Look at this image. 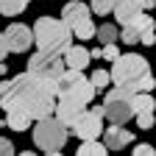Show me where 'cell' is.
I'll list each match as a JSON object with an SVG mask.
<instances>
[{
  "mask_svg": "<svg viewBox=\"0 0 156 156\" xmlns=\"http://www.w3.org/2000/svg\"><path fill=\"white\" fill-rule=\"evenodd\" d=\"M56 106V84L53 81H42L34 73H20L14 78L0 81V109H17L28 114L31 120L53 114Z\"/></svg>",
  "mask_w": 156,
  "mask_h": 156,
  "instance_id": "obj_1",
  "label": "cell"
},
{
  "mask_svg": "<svg viewBox=\"0 0 156 156\" xmlns=\"http://www.w3.org/2000/svg\"><path fill=\"white\" fill-rule=\"evenodd\" d=\"M34 45L45 53L62 56L70 45H73V31L56 17H39L34 23Z\"/></svg>",
  "mask_w": 156,
  "mask_h": 156,
  "instance_id": "obj_2",
  "label": "cell"
},
{
  "mask_svg": "<svg viewBox=\"0 0 156 156\" xmlns=\"http://www.w3.org/2000/svg\"><path fill=\"white\" fill-rule=\"evenodd\" d=\"M145 73H151L145 56H140V53H117V58H112L109 81L120 84V87H128L131 92H136Z\"/></svg>",
  "mask_w": 156,
  "mask_h": 156,
  "instance_id": "obj_3",
  "label": "cell"
},
{
  "mask_svg": "<svg viewBox=\"0 0 156 156\" xmlns=\"http://www.w3.org/2000/svg\"><path fill=\"white\" fill-rule=\"evenodd\" d=\"M67 134H70V128L58 117H53V114L39 117L34 126V145L42 148V153H48V156H56L67 145Z\"/></svg>",
  "mask_w": 156,
  "mask_h": 156,
  "instance_id": "obj_4",
  "label": "cell"
},
{
  "mask_svg": "<svg viewBox=\"0 0 156 156\" xmlns=\"http://www.w3.org/2000/svg\"><path fill=\"white\" fill-rule=\"evenodd\" d=\"M56 95H64V98H75L81 103H92L98 89L92 87V81H87V75L81 70H73V67H64V73L58 75L56 81Z\"/></svg>",
  "mask_w": 156,
  "mask_h": 156,
  "instance_id": "obj_5",
  "label": "cell"
},
{
  "mask_svg": "<svg viewBox=\"0 0 156 156\" xmlns=\"http://www.w3.org/2000/svg\"><path fill=\"white\" fill-rule=\"evenodd\" d=\"M64 58L62 56H53V53H45V50H36L31 58H28V73H34L36 78L42 81H58V75L64 73Z\"/></svg>",
  "mask_w": 156,
  "mask_h": 156,
  "instance_id": "obj_6",
  "label": "cell"
},
{
  "mask_svg": "<svg viewBox=\"0 0 156 156\" xmlns=\"http://www.w3.org/2000/svg\"><path fill=\"white\" fill-rule=\"evenodd\" d=\"M101 131H103V106L87 109V112L70 126V134H75L78 140H98Z\"/></svg>",
  "mask_w": 156,
  "mask_h": 156,
  "instance_id": "obj_7",
  "label": "cell"
},
{
  "mask_svg": "<svg viewBox=\"0 0 156 156\" xmlns=\"http://www.w3.org/2000/svg\"><path fill=\"white\" fill-rule=\"evenodd\" d=\"M3 42L9 48V53H25L31 45H34V34L28 25L23 23H11L6 31H3Z\"/></svg>",
  "mask_w": 156,
  "mask_h": 156,
  "instance_id": "obj_8",
  "label": "cell"
},
{
  "mask_svg": "<svg viewBox=\"0 0 156 156\" xmlns=\"http://www.w3.org/2000/svg\"><path fill=\"white\" fill-rule=\"evenodd\" d=\"M87 112V103H81V101H75V98H64V95H56V106H53V114L62 120L67 128L78 120Z\"/></svg>",
  "mask_w": 156,
  "mask_h": 156,
  "instance_id": "obj_9",
  "label": "cell"
},
{
  "mask_svg": "<svg viewBox=\"0 0 156 156\" xmlns=\"http://www.w3.org/2000/svg\"><path fill=\"white\" fill-rule=\"evenodd\" d=\"M131 101H126V98H109V101H103V117H109V123H117L123 126L131 120Z\"/></svg>",
  "mask_w": 156,
  "mask_h": 156,
  "instance_id": "obj_10",
  "label": "cell"
},
{
  "mask_svg": "<svg viewBox=\"0 0 156 156\" xmlns=\"http://www.w3.org/2000/svg\"><path fill=\"white\" fill-rule=\"evenodd\" d=\"M103 134V145L109 148V151H123L128 142H131V136H134V131H126L123 126H117V123H112L106 131H101Z\"/></svg>",
  "mask_w": 156,
  "mask_h": 156,
  "instance_id": "obj_11",
  "label": "cell"
},
{
  "mask_svg": "<svg viewBox=\"0 0 156 156\" xmlns=\"http://www.w3.org/2000/svg\"><path fill=\"white\" fill-rule=\"evenodd\" d=\"M89 14H92V11L81 3V0H67L64 9H62V23H64L67 28H73L81 17H89Z\"/></svg>",
  "mask_w": 156,
  "mask_h": 156,
  "instance_id": "obj_12",
  "label": "cell"
},
{
  "mask_svg": "<svg viewBox=\"0 0 156 156\" xmlns=\"http://www.w3.org/2000/svg\"><path fill=\"white\" fill-rule=\"evenodd\" d=\"M62 56H64V64H67V67H73V70H84V67L92 62L89 50H87V48H78V45H70Z\"/></svg>",
  "mask_w": 156,
  "mask_h": 156,
  "instance_id": "obj_13",
  "label": "cell"
},
{
  "mask_svg": "<svg viewBox=\"0 0 156 156\" xmlns=\"http://www.w3.org/2000/svg\"><path fill=\"white\" fill-rule=\"evenodd\" d=\"M112 11H114V17H117V23H120V25H128V23H131V20L140 14L142 9L136 6L134 0H120V3H117Z\"/></svg>",
  "mask_w": 156,
  "mask_h": 156,
  "instance_id": "obj_14",
  "label": "cell"
},
{
  "mask_svg": "<svg viewBox=\"0 0 156 156\" xmlns=\"http://www.w3.org/2000/svg\"><path fill=\"white\" fill-rule=\"evenodd\" d=\"M31 117L28 114H23V112H17V109H11V112H6V126L11 128V131H28L31 128Z\"/></svg>",
  "mask_w": 156,
  "mask_h": 156,
  "instance_id": "obj_15",
  "label": "cell"
},
{
  "mask_svg": "<svg viewBox=\"0 0 156 156\" xmlns=\"http://www.w3.org/2000/svg\"><path fill=\"white\" fill-rule=\"evenodd\" d=\"M131 109H134V114H140V112H153V109H156L153 95H151V92H134V95H131Z\"/></svg>",
  "mask_w": 156,
  "mask_h": 156,
  "instance_id": "obj_16",
  "label": "cell"
},
{
  "mask_svg": "<svg viewBox=\"0 0 156 156\" xmlns=\"http://www.w3.org/2000/svg\"><path fill=\"white\" fill-rule=\"evenodd\" d=\"M78 153H81V156H103V153H109V148L101 140H81Z\"/></svg>",
  "mask_w": 156,
  "mask_h": 156,
  "instance_id": "obj_17",
  "label": "cell"
},
{
  "mask_svg": "<svg viewBox=\"0 0 156 156\" xmlns=\"http://www.w3.org/2000/svg\"><path fill=\"white\" fill-rule=\"evenodd\" d=\"M31 0H0V14H6V17H17V14H23L28 9Z\"/></svg>",
  "mask_w": 156,
  "mask_h": 156,
  "instance_id": "obj_18",
  "label": "cell"
},
{
  "mask_svg": "<svg viewBox=\"0 0 156 156\" xmlns=\"http://www.w3.org/2000/svg\"><path fill=\"white\" fill-rule=\"evenodd\" d=\"M89 17H92V14H89ZM89 17H81V20H78V23L70 28L73 36H78V39H89V36H95V25H92Z\"/></svg>",
  "mask_w": 156,
  "mask_h": 156,
  "instance_id": "obj_19",
  "label": "cell"
},
{
  "mask_svg": "<svg viewBox=\"0 0 156 156\" xmlns=\"http://www.w3.org/2000/svg\"><path fill=\"white\" fill-rule=\"evenodd\" d=\"M95 36H98V42H117V25H112V23H106V25H101V28H95Z\"/></svg>",
  "mask_w": 156,
  "mask_h": 156,
  "instance_id": "obj_20",
  "label": "cell"
},
{
  "mask_svg": "<svg viewBox=\"0 0 156 156\" xmlns=\"http://www.w3.org/2000/svg\"><path fill=\"white\" fill-rule=\"evenodd\" d=\"M117 39L126 42V45H136V42H140V34H136L134 25H123V31H117Z\"/></svg>",
  "mask_w": 156,
  "mask_h": 156,
  "instance_id": "obj_21",
  "label": "cell"
},
{
  "mask_svg": "<svg viewBox=\"0 0 156 156\" xmlns=\"http://www.w3.org/2000/svg\"><path fill=\"white\" fill-rule=\"evenodd\" d=\"M89 81H92L95 89H106V87H109V73H106V70H95Z\"/></svg>",
  "mask_w": 156,
  "mask_h": 156,
  "instance_id": "obj_22",
  "label": "cell"
},
{
  "mask_svg": "<svg viewBox=\"0 0 156 156\" xmlns=\"http://www.w3.org/2000/svg\"><path fill=\"white\" fill-rule=\"evenodd\" d=\"M112 9H114V3H112V0H92V9H89V11L103 17V14H109Z\"/></svg>",
  "mask_w": 156,
  "mask_h": 156,
  "instance_id": "obj_23",
  "label": "cell"
},
{
  "mask_svg": "<svg viewBox=\"0 0 156 156\" xmlns=\"http://www.w3.org/2000/svg\"><path fill=\"white\" fill-rule=\"evenodd\" d=\"M153 42H156V34H153V25L142 28V31H140V45H148V48H153Z\"/></svg>",
  "mask_w": 156,
  "mask_h": 156,
  "instance_id": "obj_24",
  "label": "cell"
},
{
  "mask_svg": "<svg viewBox=\"0 0 156 156\" xmlns=\"http://www.w3.org/2000/svg\"><path fill=\"white\" fill-rule=\"evenodd\" d=\"M117 53H120V50H117V45H114V42H106V45L101 48V56L106 58V62H112V58H117Z\"/></svg>",
  "mask_w": 156,
  "mask_h": 156,
  "instance_id": "obj_25",
  "label": "cell"
},
{
  "mask_svg": "<svg viewBox=\"0 0 156 156\" xmlns=\"http://www.w3.org/2000/svg\"><path fill=\"white\" fill-rule=\"evenodd\" d=\"M136 126L140 128H151L153 126V112H140L136 114Z\"/></svg>",
  "mask_w": 156,
  "mask_h": 156,
  "instance_id": "obj_26",
  "label": "cell"
},
{
  "mask_svg": "<svg viewBox=\"0 0 156 156\" xmlns=\"http://www.w3.org/2000/svg\"><path fill=\"white\" fill-rule=\"evenodd\" d=\"M134 153H136V156H153L156 151H153V145L142 142V145H136V148H134Z\"/></svg>",
  "mask_w": 156,
  "mask_h": 156,
  "instance_id": "obj_27",
  "label": "cell"
},
{
  "mask_svg": "<svg viewBox=\"0 0 156 156\" xmlns=\"http://www.w3.org/2000/svg\"><path fill=\"white\" fill-rule=\"evenodd\" d=\"M14 153V145L6 140V136H0V156H11Z\"/></svg>",
  "mask_w": 156,
  "mask_h": 156,
  "instance_id": "obj_28",
  "label": "cell"
},
{
  "mask_svg": "<svg viewBox=\"0 0 156 156\" xmlns=\"http://www.w3.org/2000/svg\"><path fill=\"white\" fill-rule=\"evenodd\" d=\"M136 6H140L142 11H148V9H153V0H134Z\"/></svg>",
  "mask_w": 156,
  "mask_h": 156,
  "instance_id": "obj_29",
  "label": "cell"
},
{
  "mask_svg": "<svg viewBox=\"0 0 156 156\" xmlns=\"http://www.w3.org/2000/svg\"><path fill=\"white\" fill-rule=\"evenodd\" d=\"M6 53H9V48H6V42H3V31H0V62L6 58Z\"/></svg>",
  "mask_w": 156,
  "mask_h": 156,
  "instance_id": "obj_30",
  "label": "cell"
}]
</instances>
